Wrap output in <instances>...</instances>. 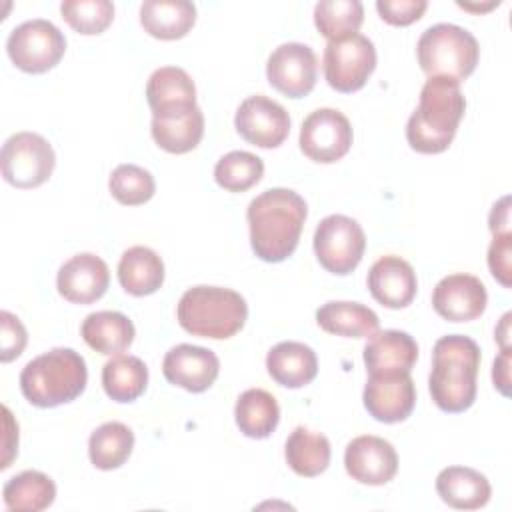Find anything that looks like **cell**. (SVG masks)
Segmentation results:
<instances>
[{
    "label": "cell",
    "mask_w": 512,
    "mask_h": 512,
    "mask_svg": "<svg viewBox=\"0 0 512 512\" xmlns=\"http://www.w3.org/2000/svg\"><path fill=\"white\" fill-rule=\"evenodd\" d=\"M308 208L304 198L288 188H270L258 194L246 210L250 244L264 262H282L298 246Z\"/></svg>",
    "instance_id": "cell-1"
},
{
    "label": "cell",
    "mask_w": 512,
    "mask_h": 512,
    "mask_svg": "<svg viewBox=\"0 0 512 512\" xmlns=\"http://www.w3.org/2000/svg\"><path fill=\"white\" fill-rule=\"evenodd\" d=\"M466 100L460 82L450 78H428L420 90L418 108L406 124V140L420 154L444 152L464 116Z\"/></svg>",
    "instance_id": "cell-2"
},
{
    "label": "cell",
    "mask_w": 512,
    "mask_h": 512,
    "mask_svg": "<svg viewBox=\"0 0 512 512\" xmlns=\"http://www.w3.org/2000/svg\"><path fill=\"white\" fill-rule=\"evenodd\" d=\"M480 346L462 334L436 340L428 388L434 404L444 412H464L476 400Z\"/></svg>",
    "instance_id": "cell-3"
},
{
    "label": "cell",
    "mask_w": 512,
    "mask_h": 512,
    "mask_svg": "<svg viewBox=\"0 0 512 512\" xmlns=\"http://www.w3.org/2000/svg\"><path fill=\"white\" fill-rule=\"evenodd\" d=\"M88 380L86 360L72 348H52L30 360L20 372L24 398L38 408H54L76 400Z\"/></svg>",
    "instance_id": "cell-4"
},
{
    "label": "cell",
    "mask_w": 512,
    "mask_h": 512,
    "mask_svg": "<svg viewBox=\"0 0 512 512\" xmlns=\"http://www.w3.org/2000/svg\"><path fill=\"white\" fill-rule=\"evenodd\" d=\"M178 324L192 336L226 340L242 330L248 318L246 300L230 288H188L176 308Z\"/></svg>",
    "instance_id": "cell-5"
},
{
    "label": "cell",
    "mask_w": 512,
    "mask_h": 512,
    "mask_svg": "<svg viewBox=\"0 0 512 512\" xmlns=\"http://www.w3.org/2000/svg\"><path fill=\"white\" fill-rule=\"evenodd\" d=\"M418 64L430 78H468L480 58L476 38L456 24H434L422 32L416 44Z\"/></svg>",
    "instance_id": "cell-6"
},
{
    "label": "cell",
    "mask_w": 512,
    "mask_h": 512,
    "mask_svg": "<svg viewBox=\"0 0 512 512\" xmlns=\"http://www.w3.org/2000/svg\"><path fill=\"white\" fill-rule=\"evenodd\" d=\"M6 50L16 68L28 74H42L60 62L66 38L50 20L34 18L12 28Z\"/></svg>",
    "instance_id": "cell-7"
},
{
    "label": "cell",
    "mask_w": 512,
    "mask_h": 512,
    "mask_svg": "<svg viewBox=\"0 0 512 512\" xmlns=\"http://www.w3.org/2000/svg\"><path fill=\"white\" fill-rule=\"evenodd\" d=\"M324 76L326 82L338 92L360 90L376 68V48L364 34H346L328 40L324 48Z\"/></svg>",
    "instance_id": "cell-8"
},
{
    "label": "cell",
    "mask_w": 512,
    "mask_h": 512,
    "mask_svg": "<svg viewBox=\"0 0 512 512\" xmlns=\"http://www.w3.org/2000/svg\"><path fill=\"white\" fill-rule=\"evenodd\" d=\"M2 176L16 188H36L44 184L56 166L50 142L36 132L12 134L0 152Z\"/></svg>",
    "instance_id": "cell-9"
},
{
    "label": "cell",
    "mask_w": 512,
    "mask_h": 512,
    "mask_svg": "<svg viewBox=\"0 0 512 512\" xmlns=\"http://www.w3.org/2000/svg\"><path fill=\"white\" fill-rule=\"evenodd\" d=\"M366 236L362 226L344 214H330L320 220L314 232V252L320 266L332 274L346 276L362 260Z\"/></svg>",
    "instance_id": "cell-10"
},
{
    "label": "cell",
    "mask_w": 512,
    "mask_h": 512,
    "mask_svg": "<svg viewBox=\"0 0 512 512\" xmlns=\"http://www.w3.org/2000/svg\"><path fill=\"white\" fill-rule=\"evenodd\" d=\"M350 120L334 108L310 112L300 128V150L314 162L332 164L352 146Z\"/></svg>",
    "instance_id": "cell-11"
},
{
    "label": "cell",
    "mask_w": 512,
    "mask_h": 512,
    "mask_svg": "<svg viewBox=\"0 0 512 512\" xmlns=\"http://www.w3.org/2000/svg\"><path fill=\"white\" fill-rule=\"evenodd\" d=\"M318 74L314 50L302 42H284L268 56L266 78L270 86L288 98H302L312 92Z\"/></svg>",
    "instance_id": "cell-12"
},
{
    "label": "cell",
    "mask_w": 512,
    "mask_h": 512,
    "mask_svg": "<svg viewBox=\"0 0 512 512\" xmlns=\"http://www.w3.org/2000/svg\"><path fill=\"white\" fill-rule=\"evenodd\" d=\"M234 126L246 142L258 148H278L290 134V116L282 104L256 94L238 106Z\"/></svg>",
    "instance_id": "cell-13"
},
{
    "label": "cell",
    "mask_w": 512,
    "mask_h": 512,
    "mask_svg": "<svg viewBox=\"0 0 512 512\" xmlns=\"http://www.w3.org/2000/svg\"><path fill=\"white\" fill-rule=\"evenodd\" d=\"M364 408L384 424L406 420L416 404L414 380L408 372L400 374H370L364 386Z\"/></svg>",
    "instance_id": "cell-14"
},
{
    "label": "cell",
    "mask_w": 512,
    "mask_h": 512,
    "mask_svg": "<svg viewBox=\"0 0 512 512\" xmlns=\"http://www.w3.org/2000/svg\"><path fill=\"white\" fill-rule=\"evenodd\" d=\"M488 304L486 286L472 274L444 276L432 292V306L438 316L450 322H470L484 314Z\"/></svg>",
    "instance_id": "cell-15"
},
{
    "label": "cell",
    "mask_w": 512,
    "mask_h": 512,
    "mask_svg": "<svg viewBox=\"0 0 512 512\" xmlns=\"http://www.w3.org/2000/svg\"><path fill=\"white\" fill-rule=\"evenodd\" d=\"M344 466L352 480L368 486H382L396 476L398 454L388 440L366 434L348 442Z\"/></svg>",
    "instance_id": "cell-16"
},
{
    "label": "cell",
    "mask_w": 512,
    "mask_h": 512,
    "mask_svg": "<svg viewBox=\"0 0 512 512\" xmlns=\"http://www.w3.org/2000/svg\"><path fill=\"white\" fill-rule=\"evenodd\" d=\"M162 372L170 384L196 394L214 384L220 372V360L210 348L178 344L166 352Z\"/></svg>",
    "instance_id": "cell-17"
},
{
    "label": "cell",
    "mask_w": 512,
    "mask_h": 512,
    "mask_svg": "<svg viewBox=\"0 0 512 512\" xmlns=\"http://www.w3.org/2000/svg\"><path fill=\"white\" fill-rule=\"evenodd\" d=\"M110 284L106 262L92 254L82 252L66 260L56 276V288L72 304H92L100 300Z\"/></svg>",
    "instance_id": "cell-18"
},
{
    "label": "cell",
    "mask_w": 512,
    "mask_h": 512,
    "mask_svg": "<svg viewBox=\"0 0 512 512\" xmlns=\"http://www.w3.org/2000/svg\"><path fill=\"white\" fill-rule=\"evenodd\" d=\"M368 290L376 302L386 308H406L418 290L416 272L400 256L378 258L368 272Z\"/></svg>",
    "instance_id": "cell-19"
},
{
    "label": "cell",
    "mask_w": 512,
    "mask_h": 512,
    "mask_svg": "<svg viewBox=\"0 0 512 512\" xmlns=\"http://www.w3.org/2000/svg\"><path fill=\"white\" fill-rule=\"evenodd\" d=\"M146 100L152 116L188 112L196 106V86L186 70L178 66H162L148 78Z\"/></svg>",
    "instance_id": "cell-20"
},
{
    "label": "cell",
    "mask_w": 512,
    "mask_h": 512,
    "mask_svg": "<svg viewBox=\"0 0 512 512\" xmlns=\"http://www.w3.org/2000/svg\"><path fill=\"white\" fill-rule=\"evenodd\" d=\"M416 360L418 344L402 330L376 332L364 346V364L368 374H410Z\"/></svg>",
    "instance_id": "cell-21"
},
{
    "label": "cell",
    "mask_w": 512,
    "mask_h": 512,
    "mask_svg": "<svg viewBox=\"0 0 512 512\" xmlns=\"http://www.w3.org/2000/svg\"><path fill=\"white\" fill-rule=\"evenodd\" d=\"M266 370L276 384L284 388H302L316 378L318 358L310 346L286 340L270 348Z\"/></svg>",
    "instance_id": "cell-22"
},
{
    "label": "cell",
    "mask_w": 512,
    "mask_h": 512,
    "mask_svg": "<svg viewBox=\"0 0 512 512\" xmlns=\"http://www.w3.org/2000/svg\"><path fill=\"white\" fill-rule=\"evenodd\" d=\"M436 492L456 510H478L488 504L492 488L484 474L468 466H448L436 476Z\"/></svg>",
    "instance_id": "cell-23"
},
{
    "label": "cell",
    "mask_w": 512,
    "mask_h": 512,
    "mask_svg": "<svg viewBox=\"0 0 512 512\" xmlns=\"http://www.w3.org/2000/svg\"><path fill=\"white\" fill-rule=\"evenodd\" d=\"M196 22V6L188 0H146L140 6L142 28L160 40H178Z\"/></svg>",
    "instance_id": "cell-24"
},
{
    "label": "cell",
    "mask_w": 512,
    "mask_h": 512,
    "mask_svg": "<svg viewBox=\"0 0 512 512\" xmlns=\"http://www.w3.org/2000/svg\"><path fill=\"white\" fill-rule=\"evenodd\" d=\"M80 334L92 350L104 356H112L124 352L134 342L136 330L132 320L122 312L100 310L84 318Z\"/></svg>",
    "instance_id": "cell-25"
},
{
    "label": "cell",
    "mask_w": 512,
    "mask_h": 512,
    "mask_svg": "<svg viewBox=\"0 0 512 512\" xmlns=\"http://www.w3.org/2000/svg\"><path fill=\"white\" fill-rule=\"evenodd\" d=\"M152 138L170 154H186L194 150L204 136V114L198 106L188 112L152 116Z\"/></svg>",
    "instance_id": "cell-26"
},
{
    "label": "cell",
    "mask_w": 512,
    "mask_h": 512,
    "mask_svg": "<svg viewBox=\"0 0 512 512\" xmlns=\"http://www.w3.org/2000/svg\"><path fill=\"white\" fill-rule=\"evenodd\" d=\"M118 280L132 296L154 294L164 282V262L152 248L132 246L120 256Z\"/></svg>",
    "instance_id": "cell-27"
},
{
    "label": "cell",
    "mask_w": 512,
    "mask_h": 512,
    "mask_svg": "<svg viewBox=\"0 0 512 512\" xmlns=\"http://www.w3.org/2000/svg\"><path fill=\"white\" fill-rule=\"evenodd\" d=\"M318 326L336 336L370 338L378 332L380 320L374 310L360 302H326L316 310Z\"/></svg>",
    "instance_id": "cell-28"
},
{
    "label": "cell",
    "mask_w": 512,
    "mask_h": 512,
    "mask_svg": "<svg viewBox=\"0 0 512 512\" xmlns=\"http://www.w3.org/2000/svg\"><path fill=\"white\" fill-rule=\"evenodd\" d=\"M234 418L240 432L248 438H268L280 420L276 398L262 388H248L236 400Z\"/></svg>",
    "instance_id": "cell-29"
},
{
    "label": "cell",
    "mask_w": 512,
    "mask_h": 512,
    "mask_svg": "<svg viewBox=\"0 0 512 512\" xmlns=\"http://www.w3.org/2000/svg\"><path fill=\"white\" fill-rule=\"evenodd\" d=\"M330 442L324 434L312 432L304 426L292 430L286 440L284 456L288 466L304 478H314L322 474L330 464Z\"/></svg>",
    "instance_id": "cell-30"
},
{
    "label": "cell",
    "mask_w": 512,
    "mask_h": 512,
    "mask_svg": "<svg viewBox=\"0 0 512 512\" xmlns=\"http://www.w3.org/2000/svg\"><path fill=\"white\" fill-rule=\"evenodd\" d=\"M2 496L6 508L12 512H40L52 506L56 498V484L44 472L24 470L4 484Z\"/></svg>",
    "instance_id": "cell-31"
},
{
    "label": "cell",
    "mask_w": 512,
    "mask_h": 512,
    "mask_svg": "<svg viewBox=\"0 0 512 512\" xmlns=\"http://www.w3.org/2000/svg\"><path fill=\"white\" fill-rule=\"evenodd\" d=\"M102 386L116 402H134L148 386V368L138 356L118 354L102 368Z\"/></svg>",
    "instance_id": "cell-32"
},
{
    "label": "cell",
    "mask_w": 512,
    "mask_h": 512,
    "mask_svg": "<svg viewBox=\"0 0 512 512\" xmlns=\"http://www.w3.org/2000/svg\"><path fill=\"white\" fill-rule=\"evenodd\" d=\"M134 432L122 422H106L98 426L88 440L90 462L98 470H116L132 454Z\"/></svg>",
    "instance_id": "cell-33"
},
{
    "label": "cell",
    "mask_w": 512,
    "mask_h": 512,
    "mask_svg": "<svg viewBox=\"0 0 512 512\" xmlns=\"http://www.w3.org/2000/svg\"><path fill=\"white\" fill-rule=\"evenodd\" d=\"M262 174V158L246 150H232L224 154L214 166L216 184L228 192H246L260 182Z\"/></svg>",
    "instance_id": "cell-34"
},
{
    "label": "cell",
    "mask_w": 512,
    "mask_h": 512,
    "mask_svg": "<svg viewBox=\"0 0 512 512\" xmlns=\"http://www.w3.org/2000/svg\"><path fill=\"white\" fill-rule=\"evenodd\" d=\"M364 20L360 0H322L314 6V24L328 40L354 34Z\"/></svg>",
    "instance_id": "cell-35"
},
{
    "label": "cell",
    "mask_w": 512,
    "mask_h": 512,
    "mask_svg": "<svg viewBox=\"0 0 512 512\" xmlns=\"http://www.w3.org/2000/svg\"><path fill=\"white\" fill-rule=\"evenodd\" d=\"M110 194L124 206H138L154 196V176L136 164H120L108 180Z\"/></svg>",
    "instance_id": "cell-36"
},
{
    "label": "cell",
    "mask_w": 512,
    "mask_h": 512,
    "mask_svg": "<svg viewBox=\"0 0 512 512\" xmlns=\"http://www.w3.org/2000/svg\"><path fill=\"white\" fill-rule=\"evenodd\" d=\"M62 18L80 34H100L114 20L110 0H66L60 4Z\"/></svg>",
    "instance_id": "cell-37"
},
{
    "label": "cell",
    "mask_w": 512,
    "mask_h": 512,
    "mask_svg": "<svg viewBox=\"0 0 512 512\" xmlns=\"http://www.w3.org/2000/svg\"><path fill=\"white\" fill-rule=\"evenodd\" d=\"M26 342H28L26 328L22 326L18 316H14L8 310H2L0 312V360L6 364L18 358L26 348Z\"/></svg>",
    "instance_id": "cell-38"
},
{
    "label": "cell",
    "mask_w": 512,
    "mask_h": 512,
    "mask_svg": "<svg viewBox=\"0 0 512 512\" xmlns=\"http://www.w3.org/2000/svg\"><path fill=\"white\" fill-rule=\"evenodd\" d=\"M488 268L504 288H512V232L494 234L488 248Z\"/></svg>",
    "instance_id": "cell-39"
},
{
    "label": "cell",
    "mask_w": 512,
    "mask_h": 512,
    "mask_svg": "<svg viewBox=\"0 0 512 512\" xmlns=\"http://www.w3.org/2000/svg\"><path fill=\"white\" fill-rule=\"evenodd\" d=\"M428 8L426 0H378L380 18L392 26H408L416 22Z\"/></svg>",
    "instance_id": "cell-40"
},
{
    "label": "cell",
    "mask_w": 512,
    "mask_h": 512,
    "mask_svg": "<svg viewBox=\"0 0 512 512\" xmlns=\"http://www.w3.org/2000/svg\"><path fill=\"white\" fill-rule=\"evenodd\" d=\"M510 348H500V354L494 360L492 366V380L494 388L502 396H510Z\"/></svg>",
    "instance_id": "cell-41"
},
{
    "label": "cell",
    "mask_w": 512,
    "mask_h": 512,
    "mask_svg": "<svg viewBox=\"0 0 512 512\" xmlns=\"http://www.w3.org/2000/svg\"><path fill=\"white\" fill-rule=\"evenodd\" d=\"M488 226L492 234H506L510 232V196L500 198L492 210H490V218H488Z\"/></svg>",
    "instance_id": "cell-42"
},
{
    "label": "cell",
    "mask_w": 512,
    "mask_h": 512,
    "mask_svg": "<svg viewBox=\"0 0 512 512\" xmlns=\"http://www.w3.org/2000/svg\"><path fill=\"white\" fill-rule=\"evenodd\" d=\"M2 412H4V420H6V440H4V458H2L0 468L4 470L10 466L14 454L18 452V424H14L12 414L6 406L2 408Z\"/></svg>",
    "instance_id": "cell-43"
},
{
    "label": "cell",
    "mask_w": 512,
    "mask_h": 512,
    "mask_svg": "<svg viewBox=\"0 0 512 512\" xmlns=\"http://www.w3.org/2000/svg\"><path fill=\"white\" fill-rule=\"evenodd\" d=\"M510 318H512V314L506 312L500 320V326L496 328V340H498L500 348H510Z\"/></svg>",
    "instance_id": "cell-44"
}]
</instances>
